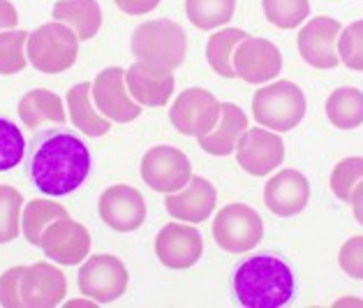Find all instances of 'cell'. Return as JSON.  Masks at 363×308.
<instances>
[{
    "label": "cell",
    "mask_w": 363,
    "mask_h": 308,
    "mask_svg": "<svg viewBox=\"0 0 363 308\" xmlns=\"http://www.w3.org/2000/svg\"><path fill=\"white\" fill-rule=\"evenodd\" d=\"M93 170V155L84 139L67 130L40 135L28 153V179L42 195L63 197L84 186Z\"/></svg>",
    "instance_id": "cell-1"
},
{
    "label": "cell",
    "mask_w": 363,
    "mask_h": 308,
    "mask_svg": "<svg viewBox=\"0 0 363 308\" xmlns=\"http://www.w3.org/2000/svg\"><path fill=\"white\" fill-rule=\"evenodd\" d=\"M232 295L245 308H280L296 297V276L289 264L271 253L250 255L232 274Z\"/></svg>",
    "instance_id": "cell-2"
},
{
    "label": "cell",
    "mask_w": 363,
    "mask_h": 308,
    "mask_svg": "<svg viewBox=\"0 0 363 308\" xmlns=\"http://www.w3.org/2000/svg\"><path fill=\"white\" fill-rule=\"evenodd\" d=\"M130 49L141 63L176 70L188 56V35L172 19H148L132 31Z\"/></svg>",
    "instance_id": "cell-3"
},
{
    "label": "cell",
    "mask_w": 363,
    "mask_h": 308,
    "mask_svg": "<svg viewBox=\"0 0 363 308\" xmlns=\"http://www.w3.org/2000/svg\"><path fill=\"white\" fill-rule=\"evenodd\" d=\"M250 107L257 126L273 132H289L306 119L308 100L298 84L289 79H276L257 88Z\"/></svg>",
    "instance_id": "cell-4"
},
{
    "label": "cell",
    "mask_w": 363,
    "mask_h": 308,
    "mask_svg": "<svg viewBox=\"0 0 363 308\" xmlns=\"http://www.w3.org/2000/svg\"><path fill=\"white\" fill-rule=\"evenodd\" d=\"M28 63L42 75H63L72 70L79 56V38L69 26L49 21L38 26L26 42Z\"/></svg>",
    "instance_id": "cell-5"
},
{
    "label": "cell",
    "mask_w": 363,
    "mask_h": 308,
    "mask_svg": "<svg viewBox=\"0 0 363 308\" xmlns=\"http://www.w3.org/2000/svg\"><path fill=\"white\" fill-rule=\"evenodd\" d=\"M211 232L225 253L243 255L255 251L257 243L264 239V220L250 204L232 202L216 214Z\"/></svg>",
    "instance_id": "cell-6"
},
{
    "label": "cell",
    "mask_w": 363,
    "mask_h": 308,
    "mask_svg": "<svg viewBox=\"0 0 363 308\" xmlns=\"http://www.w3.org/2000/svg\"><path fill=\"white\" fill-rule=\"evenodd\" d=\"M130 285V271L121 258L107 253L88 255L77 274V287L95 304H113L125 295Z\"/></svg>",
    "instance_id": "cell-7"
},
{
    "label": "cell",
    "mask_w": 363,
    "mask_h": 308,
    "mask_svg": "<svg viewBox=\"0 0 363 308\" xmlns=\"http://www.w3.org/2000/svg\"><path fill=\"white\" fill-rule=\"evenodd\" d=\"M141 181L146 183L150 190L169 195V192H179L190 183L192 179V163L181 148L176 146H153L148 148L139 163Z\"/></svg>",
    "instance_id": "cell-8"
},
{
    "label": "cell",
    "mask_w": 363,
    "mask_h": 308,
    "mask_svg": "<svg viewBox=\"0 0 363 308\" xmlns=\"http://www.w3.org/2000/svg\"><path fill=\"white\" fill-rule=\"evenodd\" d=\"M220 119V100L206 88H185L169 109V121L174 130H179L185 137L199 139L208 135L218 126Z\"/></svg>",
    "instance_id": "cell-9"
},
{
    "label": "cell",
    "mask_w": 363,
    "mask_h": 308,
    "mask_svg": "<svg viewBox=\"0 0 363 308\" xmlns=\"http://www.w3.org/2000/svg\"><path fill=\"white\" fill-rule=\"evenodd\" d=\"M93 236L84 223L74 218H58L54 220L42 234L40 248L47 255V260L60 264V267H74L82 264L91 255Z\"/></svg>",
    "instance_id": "cell-10"
},
{
    "label": "cell",
    "mask_w": 363,
    "mask_h": 308,
    "mask_svg": "<svg viewBox=\"0 0 363 308\" xmlns=\"http://www.w3.org/2000/svg\"><path fill=\"white\" fill-rule=\"evenodd\" d=\"M91 95L97 111L111 123H132L144 114V107L132 100L125 84V70L118 65L104 67L95 77Z\"/></svg>",
    "instance_id": "cell-11"
},
{
    "label": "cell",
    "mask_w": 363,
    "mask_h": 308,
    "mask_svg": "<svg viewBox=\"0 0 363 308\" xmlns=\"http://www.w3.org/2000/svg\"><path fill=\"white\" fill-rule=\"evenodd\" d=\"M232 65L234 75L245 84L264 86L276 82V77L282 72V54L273 42L247 35L234 49Z\"/></svg>",
    "instance_id": "cell-12"
},
{
    "label": "cell",
    "mask_w": 363,
    "mask_h": 308,
    "mask_svg": "<svg viewBox=\"0 0 363 308\" xmlns=\"http://www.w3.org/2000/svg\"><path fill=\"white\" fill-rule=\"evenodd\" d=\"M236 163L250 176H269L285 160V142L280 132L267 128H247L236 144Z\"/></svg>",
    "instance_id": "cell-13"
},
{
    "label": "cell",
    "mask_w": 363,
    "mask_h": 308,
    "mask_svg": "<svg viewBox=\"0 0 363 308\" xmlns=\"http://www.w3.org/2000/svg\"><path fill=\"white\" fill-rule=\"evenodd\" d=\"M155 255L172 271L192 269L203 255V236L192 223H167L155 236Z\"/></svg>",
    "instance_id": "cell-14"
},
{
    "label": "cell",
    "mask_w": 363,
    "mask_h": 308,
    "mask_svg": "<svg viewBox=\"0 0 363 308\" xmlns=\"http://www.w3.org/2000/svg\"><path fill=\"white\" fill-rule=\"evenodd\" d=\"M342 23L331 16H315L303 23L298 31V54L306 60V65L315 70H333L340 65L338 58V35Z\"/></svg>",
    "instance_id": "cell-15"
},
{
    "label": "cell",
    "mask_w": 363,
    "mask_h": 308,
    "mask_svg": "<svg viewBox=\"0 0 363 308\" xmlns=\"http://www.w3.org/2000/svg\"><path fill=\"white\" fill-rule=\"evenodd\" d=\"M97 214H100L102 223L111 227L113 232L128 234L137 232L146 223L148 211L144 195L137 188L116 183V186H109L97 199Z\"/></svg>",
    "instance_id": "cell-16"
},
{
    "label": "cell",
    "mask_w": 363,
    "mask_h": 308,
    "mask_svg": "<svg viewBox=\"0 0 363 308\" xmlns=\"http://www.w3.org/2000/svg\"><path fill=\"white\" fill-rule=\"evenodd\" d=\"M310 202V181L298 170H280L264 186V204L278 218H294Z\"/></svg>",
    "instance_id": "cell-17"
},
{
    "label": "cell",
    "mask_w": 363,
    "mask_h": 308,
    "mask_svg": "<svg viewBox=\"0 0 363 308\" xmlns=\"http://www.w3.org/2000/svg\"><path fill=\"white\" fill-rule=\"evenodd\" d=\"M67 297V278L56 262H35L21 278V299L26 308H56Z\"/></svg>",
    "instance_id": "cell-18"
},
{
    "label": "cell",
    "mask_w": 363,
    "mask_h": 308,
    "mask_svg": "<svg viewBox=\"0 0 363 308\" xmlns=\"http://www.w3.org/2000/svg\"><path fill=\"white\" fill-rule=\"evenodd\" d=\"M218 204V190L208 179L192 174L190 183L179 192L164 195V209L174 220L199 225L213 216Z\"/></svg>",
    "instance_id": "cell-19"
},
{
    "label": "cell",
    "mask_w": 363,
    "mask_h": 308,
    "mask_svg": "<svg viewBox=\"0 0 363 308\" xmlns=\"http://www.w3.org/2000/svg\"><path fill=\"white\" fill-rule=\"evenodd\" d=\"M125 84L132 100L139 102L141 107H164L174 95L176 79L174 70L155 67L135 60L125 70Z\"/></svg>",
    "instance_id": "cell-20"
},
{
    "label": "cell",
    "mask_w": 363,
    "mask_h": 308,
    "mask_svg": "<svg viewBox=\"0 0 363 308\" xmlns=\"http://www.w3.org/2000/svg\"><path fill=\"white\" fill-rule=\"evenodd\" d=\"M250 128L247 126L245 111L234 102H220V119L218 126L208 132V135L199 137V148L206 151L208 155L216 158H227L236 151L238 139L243 137V132Z\"/></svg>",
    "instance_id": "cell-21"
},
{
    "label": "cell",
    "mask_w": 363,
    "mask_h": 308,
    "mask_svg": "<svg viewBox=\"0 0 363 308\" xmlns=\"http://www.w3.org/2000/svg\"><path fill=\"white\" fill-rule=\"evenodd\" d=\"M91 88L93 84H88V82L74 84L65 95V107H67V119L72 121V126L82 132V135L97 139V137L109 135L111 121L104 119L102 114L97 111Z\"/></svg>",
    "instance_id": "cell-22"
},
{
    "label": "cell",
    "mask_w": 363,
    "mask_h": 308,
    "mask_svg": "<svg viewBox=\"0 0 363 308\" xmlns=\"http://www.w3.org/2000/svg\"><path fill=\"white\" fill-rule=\"evenodd\" d=\"M16 111H19V119L28 130H38L42 123L63 126L67 121L65 102L56 93H51L49 88H33V91L23 93Z\"/></svg>",
    "instance_id": "cell-23"
},
{
    "label": "cell",
    "mask_w": 363,
    "mask_h": 308,
    "mask_svg": "<svg viewBox=\"0 0 363 308\" xmlns=\"http://www.w3.org/2000/svg\"><path fill=\"white\" fill-rule=\"evenodd\" d=\"M51 16L54 21L69 26L79 42L93 40L102 28V7L97 0H56Z\"/></svg>",
    "instance_id": "cell-24"
},
{
    "label": "cell",
    "mask_w": 363,
    "mask_h": 308,
    "mask_svg": "<svg viewBox=\"0 0 363 308\" xmlns=\"http://www.w3.org/2000/svg\"><path fill=\"white\" fill-rule=\"evenodd\" d=\"M326 119L338 130H357L363 126V91L357 86H340L326 98Z\"/></svg>",
    "instance_id": "cell-25"
},
{
    "label": "cell",
    "mask_w": 363,
    "mask_h": 308,
    "mask_svg": "<svg viewBox=\"0 0 363 308\" xmlns=\"http://www.w3.org/2000/svg\"><path fill=\"white\" fill-rule=\"evenodd\" d=\"M65 216H69L67 209L54 199H47V197L30 199L28 204H23V214H21V232L26 236V241L40 248L44 230H47L54 220L65 218Z\"/></svg>",
    "instance_id": "cell-26"
},
{
    "label": "cell",
    "mask_w": 363,
    "mask_h": 308,
    "mask_svg": "<svg viewBox=\"0 0 363 308\" xmlns=\"http://www.w3.org/2000/svg\"><path fill=\"white\" fill-rule=\"evenodd\" d=\"M247 38V33L241 28H220L208 38L206 44V60L211 70L223 79H234V65L232 56L234 49L238 47V42H243Z\"/></svg>",
    "instance_id": "cell-27"
},
{
    "label": "cell",
    "mask_w": 363,
    "mask_h": 308,
    "mask_svg": "<svg viewBox=\"0 0 363 308\" xmlns=\"http://www.w3.org/2000/svg\"><path fill=\"white\" fill-rule=\"evenodd\" d=\"M236 0H185V14L199 31H218L234 19Z\"/></svg>",
    "instance_id": "cell-28"
},
{
    "label": "cell",
    "mask_w": 363,
    "mask_h": 308,
    "mask_svg": "<svg viewBox=\"0 0 363 308\" xmlns=\"http://www.w3.org/2000/svg\"><path fill=\"white\" fill-rule=\"evenodd\" d=\"M262 12L271 26L291 31L310 19V0H262Z\"/></svg>",
    "instance_id": "cell-29"
},
{
    "label": "cell",
    "mask_w": 363,
    "mask_h": 308,
    "mask_svg": "<svg viewBox=\"0 0 363 308\" xmlns=\"http://www.w3.org/2000/svg\"><path fill=\"white\" fill-rule=\"evenodd\" d=\"M28 31L12 28L0 33V75L10 77L19 75L28 65L26 56V42H28Z\"/></svg>",
    "instance_id": "cell-30"
},
{
    "label": "cell",
    "mask_w": 363,
    "mask_h": 308,
    "mask_svg": "<svg viewBox=\"0 0 363 308\" xmlns=\"http://www.w3.org/2000/svg\"><path fill=\"white\" fill-rule=\"evenodd\" d=\"M23 195L12 186H0V243L14 241L21 232Z\"/></svg>",
    "instance_id": "cell-31"
},
{
    "label": "cell",
    "mask_w": 363,
    "mask_h": 308,
    "mask_svg": "<svg viewBox=\"0 0 363 308\" xmlns=\"http://www.w3.org/2000/svg\"><path fill=\"white\" fill-rule=\"evenodd\" d=\"M361 181H363V158L350 155V158H342V160L331 170L329 188L335 197L347 204L352 190L357 188Z\"/></svg>",
    "instance_id": "cell-32"
},
{
    "label": "cell",
    "mask_w": 363,
    "mask_h": 308,
    "mask_svg": "<svg viewBox=\"0 0 363 308\" xmlns=\"http://www.w3.org/2000/svg\"><path fill=\"white\" fill-rule=\"evenodd\" d=\"M26 158V137L16 123L0 116V172L19 167Z\"/></svg>",
    "instance_id": "cell-33"
},
{
    "label": "cell",
    "mask_w": 363,
    "mask_h": 308,
    "mask_svg": "<svg viewBox=\"0 0 363 308\" xmlns=\"http://www.w3.org/2000/svg\"><path fill=\"white\" fill-rule=\"evenodd\" d=\"M338 58L345 67L363 72V19L345 26L338 35Z\"/></svg>",
    "instance_id": "cell-34"
},
{
    "label": "cell",
    "mask_w": 363,
    "mask_h": 308,
    "mask_svg": "<svg viewBox=\"0 0 363 308\" xmlns=\"http://www.w3.org/2000/svg\"><path fill=\"white\" fill-rule=\"evenodd\" d=\"M338 264L342 274H347L354 280H363V234H354L340 246Z\"/></svg>",
    "instance_id": "cell-35"
},
{
    "label": "cell",
    "mask_w": 363,
    "mask_h": 308,
    "mask_svg": "<svg viewBox=\"0 0 363 308\" xmlns=\"http://www.w3.org/2000/svg\"><path fill=\"white\" fill-rule=\"evenodd\" d=\"M26 267H10L0 276V306L3 308H21V278Z\"/></svg>",
    "instance_id": "cell-36"
},
{
    "label": "cell",
    "mask_w": 363,
    "mask_h": 308,
    "mask_svg": "<svg viewBox=\"0 0 363 308\" xmlns=\"http://www.w3.org/2000/svg\"><path fill=\"white\" fill-rule=\"evenodd\" d=\"M116 7L123 14H130V16H146L148 12H153L160 0H113Z\"/></svg>",
    "instance_id": "cell-37"
},
{
    "label": "cell",
    "mask_w": 363,
    "mask_h": 308,
    "mask_svg": "<svg viewBox=\"0 0 363 308\" xmlns=\"http://www.w3.org/2000/svg\"><path fill=\"white\" fill-rule=\"evenodd\" d=\"M19 23V12L10 0H0V33L3 31H12Z\"/></svg>",
    "instance_id": "cell-38"
},
{
    "label": "cell",
    "mask_w": 363,
    "mask_h": 308,
    "mask_svg": "<svg viewBox=\"0 0 363 308\" xmlns=\"http://www.w3.org/2000/svg\"><path fill=\"white\" fill-rule=\"evenodd\" d=\"M347 204L352 207V214H354V218H357V223L363 225V181L352 190Z\"/></svg>",
    "instance_id": "cell-39"
}]
</instances>
